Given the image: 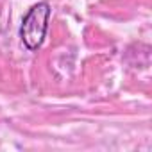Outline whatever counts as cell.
<instances>
[{
  "label": "cell",
  "mask_w": 152,
  "mask_h": 152,
  "mask_svg": "<svg viewBox=\"0 0 152 152\" xmlns=\"http://www.w3.org/2000/svg\"><path fill=\"white\" fill-rule=\"evenodd\" d=\"M48 18H50V6L47 2H39L29 9L23 16L20 27V38L29 50H38L43 45V39L48 31Z\"/></svg>",
  "instance_id": "obj_1"
}]
</instances>
